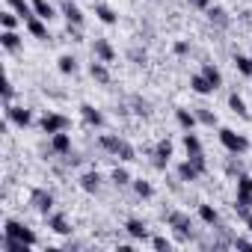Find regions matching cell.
Listing matches in <instances>:
<instances>
[{"instance_id": "ffe728a7", "label": "cell", "mask_w": 252, "mask_h": 252, "mask_svg": "<svg viewBox=\"0 0 252 252\" xmlns=\"http://www.w3.org/2000/svg\"><path fill=\"white\" fill-rule=\"evenodd\" d=\"M27 30H30L33 36H39V39H45V24L39 21V15H33V18H27Z\"/></svg>"}, {"instance_id": "277c9868", "label": "cell", "mask_w": 252, "mask_h": 252, "mask_svg": "<svg viewBox=\"0 0 252 252\" xmlns=\"http://www.w3.org/2000/svg\"><path fill=\"white\" fill-rule=\"evenodd\" d=\"M169 158H172V143H169V140H160V143H158V158H155V166H158V169H166Z\"/></svg>"}, {"instance_id": "e0dca14e", "label": "cell", "mask_w": 252, "mask_h": 252, "mask_svg": "<svg viewBox=\"0 0 252 252\" xmlns=\"http://www.w3.org/2000/svg\"><path fill=\"white\" fill-rule=\"evenodd\" d=\"M98 181H101V178H98V172H86V175L80 178V184H83V190H86V193H95V190H98Z\"/></svg>"}, {"instance_id": "2e32d148", "label": "cell", "mask_w": 252, "mask_h": 252, "mask_svg": "<svg viewBox=\"0 0 252 252\" xmlns=\"http://www.w3.org/2000/svg\"><path fill=\"white\" fill-rule=\"evenodd\" d=\"M95 54H98V57H101L104 63H110V60H113V48H110V42L98 39V42H95Z\"/></svg>"}, {"instance_id": "d4e9b609", "label": "cell", "mask_w": 252, "mask_h": 252, "mask_svg": "<svg viewBox=\"0 0 252 252\" xmlns=\"http://www.w3.org/2000/svg\"><path fill=\"white\" fill-rule=\"evenodd\" d=\"M202 74H205V77H208V80H211V86H214V89H217V86H220V83H222V77H220V71H217V68H214V65H211V63H208V65H205V68H202Z\"/></svg>"}, {"instance_id": "f546056e", "label": "cell", "mask_w": 252, "mask_h": 252, "mask_svg": "<svg viewBox=\"0 0 252 252\" xmlns=\"http://www.w3.org/2000/svg\"><path fill=\"white\" fill-rule=\"evenodd\" d=\"M208 15H211V21H214V24L228 27V18H225V12H222V9H208Z\"/></svg>"}, {"instance_id": "cb8c5ba5", "label": "cell", "mask_w": 252, "mask_h": 252, "mask_svg": "<svg viewBox=\"0 0 252 252\" xmlns=\"http://www.w3.org/2000/svg\"><path fill=\"white\" fill-rule=\"evenodd\" d=\"M89 74H92L95 80H101V83H107V80H110V74H107V68H104L101 63H92V65H89Z\"/></svg>"}, {"instance_id": "e575fe53", "label": "cell", "mask_w": 252, "mask_h": 252, "mask_svg": "<svg viewBox=\"0 0 252 252\" xmlns=\"http://www.w3.org/2000/svg\"><path fill=\"white\" fill-rule=\"evenodd\" d=\"M190 163H193V166H196L199 172H205V166H208V163H205V155H202V152H196V155H190Z\"/></svg>"}, {"instance_id": "30bf717a", "label": "cell", "mask_w": 252, "mask_h": 252, "mask_svg": "<svg viewBox=\"0 0 252 252\" xmlns=\"http://www.w3.org/2000/svg\"><path fill=\"white\" fill-rule=\"evenodd\" d=\"M80 113H83V119H86L89 125H95V128H98L101 122H104V116H101V113H98L92 104H83V107H80Z\"/></svg>"}, {"instance_id": "4fadbf2b", "label": "cell", "mask_w": 252, "mask_h": 252, "mask_svg": "<svg viewBox=\"0 0 252 252\" xmlns=\"http://www.w3.org/2000/svg\"><path fill=\"white\" fill-rule=\"evenodd\" d=\"M51 146H54V152L65 155V152L71 149V140H68V134H63V131H60V134H54V143H51Z\"/></svg>"}, {"instance_id": "4316f807", "label": "cell", "mask_w": 252, "mask_h": 252, "mask_svg": "<svg viewBox=\"0 0 252 252\" xmlns=\"http://www.w3.org/2000/svg\"><path fill=\"white\" fill-rule=\"evenodd\" d=\"M199 217H202L208 225H217V220H220V217H217V211H214L211 205H202V208H199Z\"/></svg>"}, {"instance_id": "8d00e7d4", "label": "cell", "mask_w": 252, "mask_h": 252, "mask_svg": "<svg viewBox=\"0 0 252 252\" xmlns=\"http://www.w3.org/2000/svg\"><path fill=\"white\" fill-rule=\"evenodd\" d=\"M113 181H116V184L122 187V184H128V181H131V175L125 172V169H113Z\"/></svg>"}, {"instance_id": "8992f818", "label": "cell", "mask_w": 252, "mask_h": 252, "mask_svg": "<svg viewBox=\"0 0 252 252\" xmlns=\"http://www.w3.org/2000/svg\"><path fill=\"white\" fill-rule=\"evenodd\" d=\"M63 15L68 18V24H74V27H80L83 24V12L71 3V0H65V3H63Z\"/></svg>"}, {"instance_id": "d590c367", "label": "cell", "mask_w": 252, "mask_h": 252, "mask_svg": "<svg viewBox=\"0 0 252 252\" xmlns=\"http://www.w3.org/2000/svg\"><path fill=\"white\" fill-rule=\"evenodd\" d=\"M134 190H137L143 199H146V196H152V184H149V181H134Z\"/></svg>"}, {"instance_id": "3957f363", "label": "cell", "mask_w": 252, "mask_h": 252, "mask_svg": "<svg viewBox=\"0 0 252 252\" xmlns=\"http://www.w3.org/2000/svg\"><path fill=\"white\" fill-rule=\"evenodd\" d=\"M65 128H68V119H65V116L48 113V116L42 119V131H45V134H60V131H65Z\"/></svg>"}, {"instance_id": "ac0fdd59", "label": "cell", "mask_w": 252, "mask_h": 252, "mask_svg": "<svg viewBox=\"0 0 252 252\" xmlns=\"http://www.w3.org/2000/svg\"><path fill=\"white\" fill-rule=\"evenodd\" d=\"M178 125L184 131H193V125H196V116L190 113V110H178Z\"/></svg>"}, {"instance_id": "6da1fadb", "label": "cell", "mask_w": 252, "mask_h": 252, "mask_svg": "<svg viewBox=\"0 0 252 252\" xmlns=\"http://www.w3.org/2000/svg\"><path fill=\"white\" fill-rule=\"evenodd\" d=\"M220 140H222V146H225L231 155H243V152L249 149L246 137H240V134H234V131H228V128H222V131H220Z\"/></svg>"}, {"instance_id": "52a82bcc", "label": "cell", "mask_w": 252, "mask_h": 252, "mask_svg": "<svg viewBox=\"0 0 252 252\" xmlns=\"http://www.w3.org/2000/svg\"><path fill=\"white\" fill-rule=\"evenodd\" d=\"M33 205H36V211L48 214V211H51V205H54V196H51V193H45V190H36V193H33Z\"/></svg>"}, {"instance_id": "f1b7e54d", "label": "cell", "mask_w": 252, "mask_h": 252, "mask_svg": "<svg viewBox=\"0 0 252 252\" xmlns=\"http://www.w3.org/2000/svg\"><path fill=\"white\" fill-rule=\"evenodd\" d=\"M116 155H119L122 160H134V158H137V152H134L128 143H125V140H122V146H119V152H116Z\"/></svg>"}, {"instance_id": "ba28073f", "label": "cell", "mask_w": 252, "mask_h": 252, "mask_svg": "<svg viewBox=\"0 0 252 252\" xmlns=\"http://www.w3.org/2000/svg\"><path fill=\"white\" fill-rule=\"evenodd\" d=\"M169 222L178 228V234H181V237H187V234H190V217H184V214H169Z\"/></svg>"}, {"instance_id": "60d3db41", "label": "cell", "mask_w": 252, "mask_h": 252, "mask_svg": "<svg viewBox=\"0 0 252 252\" xmlns=\"http://www.w3.org/2000/svg\"><path fill=\"white\" fill-rule=\"evenodd\" d=\"M187 51H190V45H187V42H178V45H175V54H187Z\"/></svg>"}, {"instance_id": "f35d334b", "label": "cell", "mask_w": 252, "mask_h": 252, "mask_svg": "<svg viewBox=\"0 0 252 252\" xmlns=\"http://www.w3.org/2000/svg\"><path fill=\"white\" fill-rule=\"evenodd\" d=\"M152 246H155V249H169V240H166V237H155Z\"/></svg>"}, {"instance_id": "836d02e7", "label": "cell", "mask_w": 252, "mask_h": 252, "mask_svg": "<svg viewBox=\"0 0 252 252\" xmlns=\"http://www.w3.org/2000/svg\"><path fill=\"white\" fill-rule=\"evenodd\" d=\"M196 119H199L202 125H217V116H214L211 110H199V113H196Z\"/></svg>"}, {"instance_id": "1f68e13d", "label": "cell", "mask_w": 252, "mask_h": 252, "mask_svg": "<svg viewBox=\"0 0 252 252\" xmlns=\"http://www.w3.org/2000/svg\"><path fill=\"white\" fill-rule=\"evenodd\" d=\"M237 193L252 196V178H249V175H240V178H237Z\"/></svg>"}, {"instance_id": "4dcf8cb0", "label": "cell", "mask_w": 252, "mask_h": 252, "mask_svg": "<svg viewBox=\"0 0 252 252\" xmlns=\"http://www.w3.org/2000/svg\"><path fill=\"white\" fill-rule=\"evenodd\" d=\"M101 146H104L107 152H113V155H116V152H119V146H122V140H119V137H101Z\"/></svg>"}, {"instance_id": "7bdbcfd3", "label": "cell", "mask_w": 252, "mask_h": 252, "mask_svg": "<svg viewBox=\"0 0 252 252\" xmlns=\"http://www.w3.org/2000/svg\"><path fill=\"white\" fill-rule=\"evenodd\" d=\"M246 225H249V231H252V217H249V220H246Z\"/></svg>"}, {"instance_id": "74e56055", "label": "cell", "mask_w": 252, "mask_h": 252, "mask_svg": "<svg viewBox=\"0 0 252 252\" xmlns=\"http://www.w3.org/2000/svg\"><path fill=\"white\" fill-rule=\"evenodd\" d=\"M15 21H18V18H15L12 12H3V15H0V24H3V30H12V27H15Z\"/></svg>"}, {"instance_id": "7a4b0ae2", "label": "cell", "mask_w": 252, "mask_h": 252, "mask_svg": "<svg viewBox=\"0 0 252 252\" xmlns=\"http://www.w3.org/2000/svg\"><path fill=\"white\" fill-rule=\"evenodd\" d=\"M3 234L6 237H18V240H24V243H36V234L30 231V228H24L21 222H15V220H6V225H3Z\"/></svg>"}, {"instance_id": "ab89813d", "label": "cell", "mask_w": 252, "mask_h": 252, "mask_svg": "<svg viewBox=\"0 0 252 252\" xmlns=\"http://www.w3.org/2000/svg\"><path fill=\"white\" fill-rule=\"evenodd\" d=\"M234 246H237V249H252V243H249L246 237H237V240H234Z\"/></svg>"}, {"instance_id": "9a60e30c", "label": "cell", "mask_w": 252, "mask_h": 252, "mask_svg": "<svg viewBox=\"0 0 252 252\" xmlns=\"http://www.w3.org/2000/svg\"><path fill=\"white\" fill-rule=\"evenodd\" d=\"M95 15H98L104 24H116V12H113L110 6H104V3H98V6H95Z\"/></svg>"}, {"instance_id": "d6a6232c", "label": "cell", "mask_w": 252, "mask_h": 252, "mask_svg": "<svg viewBox=\"0 0 252 252\" xmlns=\"http://www.w3.org/2000/svg\"><path fill=\"white\" fill-rule=\"evenodd\" d=\"M234 63H237V68H240L243 74H252V57H237Z\"/></svg>"}, {"instance_id": "7402d4cb", "label": "cell", "mask_w": 252, "mask_h": 252, "mask_svg": "<svg viewBox=\"0 0 252 252\" xmlns=\"http://www.w3.org/2000/svg\"><path fill=\"white\" fill-rule=\"evenodd\" d=\"M51 228L57 231V234H68L71 228H68V222H65V217L63 214H57V217H51Z\"/></svg>"}, {"instance_id": "5bb4252c", "label": "cell", "mask_w": 252, "mask_h": 252, "mask_svg": "<svg viewBox=\"0 0 252 252\" xmlns=\"http://www.w3.org/2000/svg\"><path fill=\"white\" fill-rule=\"evenodd\" d=\"M178 175H181V181H196V178H199V169L187 160V163H181V166H178Z\"/></svg>"}, {"instance_id": "d6986e66", "label": "cell", "mask_w": 252, "mask_h": 252, "mask_svg": "<svg viewBox=\"0 0 252 252\" xmlns=\"http://www.w3.org/2000/svg\"><path fill=\"white\" fill-rule=\"evenodd\" d=\"M0 42H3V48H6V51H15V48L21 45V39H18V33H12V30H6L3 36H0Z\"/></svg>"}, {"instance_id": "603a6c76", "label": "cell", "mask_w": 252, "mask_h": 252, "mask_svg": "<svg viewBox=\"0 0 252 252\" xmlns=\"http://www.w3.org/2000/svg\"><path fill=\"white\" fill-rule=\"evenodd\" d=\"M9 3L18 9V15H21V18H33V12H36V9L27 3V0H9Z\"/></svg>"}, {"instance_id": "5b68a950", "label": "cell", "mask_w": 252, "mask_h": 252, "mask_svg": "<svg viewBox=\"0 0 252 252\" xmlns=\"http://www.w3.org/2000/svg\"><path fill=\"white\" fill-rule=\"evenodd\" d=\"M6 116L15 122V125H21V128H24V125H30L33 122V116H30V110H24V107H6Z\"/></svg>"}, {"instance_id": "7c38bea8", "label": "cell", "mask_w": 252, "mask_h": 252, "mask_svg": "<svg viewBox=\"0 0 252 252\" xmlns=\"http://www.w3.org/2000/svg\"><path fill=\"white\" fill-rule=\"evenodd\" d=\"M33 9H36V15H39V18H45V21H51V18H54V6L48 3V0H33Z\"/></svg>"}, {"instance_id": "83f0119b", "label": "cell", "mask_w": 252, "mask_h": 252, "mask_svg": "<svg viewBox=\"0 0 252 252\" xmlns=\"http://www.w3.org/2000/svg\"><path fill=\"white\" fill-rule=\"evenodd\" d=\"M60 71H63V74H74V71H77L74 57H63V60H60Z\"/></svg>"}, {"instance_id": "8fae6325", "label": "cell", "mask_w": 252, "mask_h": 252, "mask_svg": "<svg viewBox=\"0 0 252 252\" xmlns=\"http://www.w3.org/2000/svg\"><path fill=\"white\" fill-rule=\"evenodd\" d=\"M190 86H193L199 95H208V92H214V86H211V80H208L205 74H196V77L190 80Z\"/></svg>"}, {"instance_id": "484cf974", "label": "cell", "mask_w": 252, "mask_h": 252, "mask_svg": "<svg viewBox=\"0 0 252 252\" xmlns=\"http://www.w3.org/2000/svg\"><path fill=\"white\" fill-rule=\"evenodd\" d=\"M184 149H187V155H196V152H202V143H199V137H196V134H187V137H184Z\"/></svg>"}, {"instance_id": "44dd1931", "label": "cell", "mask_w": 252, "mask_h": 252, "mask_svg": "<svg viewBox=\"0 0 252 252\" xmlns=\"http://www.w3.org/2000/svg\"><path fill=\"white\" fill-rule=\"evenodd\" d=\"M228 104H231V110H234V113H237V116H243V119H246V116H249V110H246V104H243V98H240V95H237V92H234V95H231V98H228Z\"/></svg>"}, {"instance_id": "9c48e42d", "label": "cell", "mask_w": 252, "mask_h": 252, "mask_svg": "<svg viewBox=\"0 0 252 252\" xmlns=\"http://www.w3.org/2000/svg\"><path fill=\"white\" fill-rule=\"evenodd\" d=\"M125 231H128V234H131V237H137V240H140V237H146V234H149V228H146V225H143V222H140V220H128V222H125Z\"/></svg>"}, {"instance_id": "b9f144b4", "label": "cell", "mask_w": 252, "mask_h": 252, "mask_svg": "<svg viewBox=\"0 0 252 252\" xmlns=\"http://www.w3.org/2000/svg\"><path fill=\"white\" fill-rule=\"evenodd\" d=\"M193 6H199V9H208V0H190Z\"/></svg>"}]
</instances>
